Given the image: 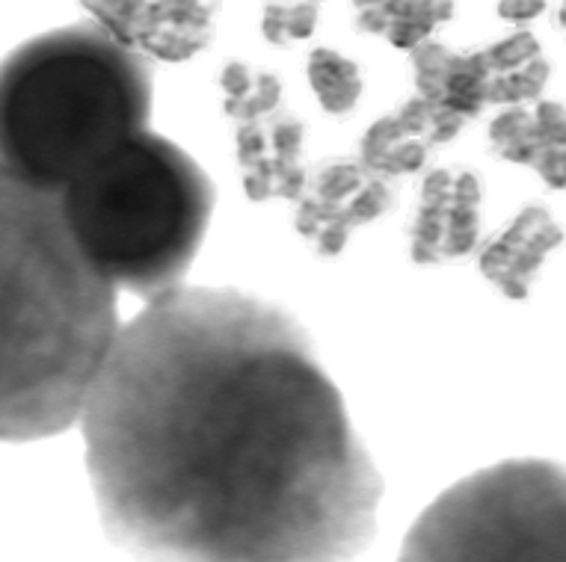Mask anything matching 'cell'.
Listing matches in <instances>:
<instances>
[{"instance_id": "obj_1", "label": "cell", "mask_w": 566, "mask_h": 562, "mask_svg": "<svg viewBox=\"0 0 566 562\" xmlns=\"http://www.w3.org/2000/svg\"><path fill=\"white\" fill-rule=\"evenodd\" d=\"M111 542L167 560H353L382 477L315 343L234 287H176L122 326L81 412Z\"/></svg>"}, {"instance_id": "obj_2", "label": "cell", "mask_w": 566, "mask_h": 562, "mask_svg": "<svg viewBox=\"0 0 566 562\" xmlns=\"http://www.w3.org/2000/svg\"><path fill=\"white\" fill-rule=\"evenodd\" d=\"M116 294L77 246L60 193L0 167V442L81 421L122 329Z\"/></svg>"}, {"instance_id": "obj_3", "label": "cell", "mask_w": 566, "mask_h": 562, "mask_svg": "<svg viewBox=\"0 0 566 562\" xmlns=\"http://www.w3.org/2000/svg\"><path fill=\"white\" fill-rule=\"evenodd\" d=\"M151 119V65L98 21L30 39L0 63V167L63 193Z\"/></svg>"}, {"instance_id": "obj_4", "label": "cell", "mask_w": 566, "mask_h": 562, "mask_svg": "<svg viewBox=\"0 0 566 562\" xmlns=\"http://www.w3.org/2000/svg\"><path fill=\"white\" fill-rule=\"evenodd\" d=\"M60 202L86 261L116 290L151 303L193 267L217 190L185 148L146 128L81 172Z\"/></svg>"}, {"instance_id": "obj_5", "label": "cell", "mask_w": 566, "mask_h": 562, "mask_svg": "<svg viewBox=\"0 0 566 562\" xmlns=\"http://www.w3.org/2000/svg\"><path fill=\"white\" fill-rule=\"evenodd\" d=\"M403 560H566V465L507 459L442 491L403 539Z\"/></svg>"}, {"instance_id": "obj_6", "label": "cell", "mask_w": 566, "mask_h": 562, "mask_svg": "<svg viewBox=\"0 0 566 562\" xmlns=\"http://www.w3.org/2000/svg\"><path fill=\"white\" fill-rule=\"evenodd\" d=\"M391 202L395 190L386 176L365 160H329L303 187L294 225L321 258H335L356 231L386 216Z\"/></svg>"}, {"instance_id": "obj_7", "label": "cell", "mask_w": 566, "mask_h": 562, "mask_svg": "<svg viewBox=\"0 0 566 562\" xmlns=\"http://www.w3.org/2000/svg\"><path fill=\"white\" fill-rule=\"evenodd\" d=\"M483 184L474 169H437L424 178L409 231V255L421 267L463 258L481 240Z\"/></svg>"}, {"instance_id": "obj_8", "label": "cell", "mask_w": 566, "mask_h": 562, "mask_svg": "<svg viewBox=\"0 0 566 562\" xmlns=\"http://www.w3.org/2000/svg\"><path fill=\"white\" fill-rule=\"evenodd\" d=\"M306 128L291 113H270L261 119L241 121L234 134V155L243 172V190L252 202L294 199L306 187L303 169Z\"/></svg>"}, {"instance_id": "obj_9", "label": "cell", "mask_w": 566, "mask_h": 562, "mask_svg": "<svg viewBox=\"0 0 566 562\" xmlns=\"http://www.w3.org/2000/svg\"><path fill=\"white\" fill-rule=\"evenodd\" d=\"M463 125V116L416 95L365 130L363 160L386 178L412 176L424 169L433 146L451 142Z\"/></svg>"}, {"instance_id": "obj_10", "label": "cell", "mask_w": 566, "mask_h": 562, "mask_svg": "<svg viewBox=\"0 0 566 562\" xmlns=\"http://www.w3.org/2000/svg\"><path fill=\"white\" fill-rule=\"evenodd\" d=\"M566 240L564 229L543 204L522 208L507 229L492 237L478 255V267L507 299H528L531 285L546 258Z\"/></svg>"}, {"instance_id": "obj_11", "label": "cell", "mask_w": 566, "mask_h": 562, "mask_svg": "<svg viewBox=\"0 0 566 562\" xmlns=\"http://www.w3.org/2000/svg\"><path fill=\"white\" fill-rule=\"evenodd\" d=\"M211 0H143L128 45L164 63H185L214 42Z\"/></svg>"}, {"instance_id": "obj_12", "label": "cell", "mask_w": 566, "mask_h": 562, "mask_svg": "<svg viewBox=\"0 0 566 562\" xmlns=\"http://www.w3.org/2000/svg\"><path fill=\"white\" fill-rule=\"evenodd\" d=\"M356 28L386 36L389 45L412 51L454 15V0H353Z\"/></svg>"}, {"instance_id": "obj_13", "label": "cell", "mask_w": 566, "mask_h": 562, "mask_svg": "<svg viewBox=\"0 0 566 562\" xmlns=\"http://www.w3.org/2000/svg\"><path fill=\"white\" fill-rule=\"evenodd\" d=\"M220 86L226 93V116L241 121L261 119L279 110L285 98V86L273 72L252 68L247 63H229L220 74Z\"/></svg>"}, {"instance_id": "obj_14", "label": "cell", "mask_w": 566, "mask_h": 562, "mask_svg": "<svg viewBox=\"0 0 566 562\" xmlns=\"http://www.w3.org/2000/svg\"><path fill=\"white\" fill-rule=\"evenodd\" d=\"M308 84L329 116H347L359 104L365 89L359 65L333 47H317L306 63Z\"/></svg>"}, {"instance_id": "obj_15", "label": "cell", "mask_w": 566, "mask_h": 562, "mask_svg": "<svg viewBox=\"0 0 566 562\" xmlns=\"http://www.w3.org/2000/svg\"><path fill=\"white\" fill-rule=\"evenodd\" d=\"M490 63L483 51H469V54H451L448 72L442 77L433 104H442L465 121L474 119L478 113L490 104Z\"/></svg>"}, {"instance_id": "obj_16", "label": "cell", "mask_w": 566, "mask_h": 562, "mask_svg": "<svg viewBox=\"0 0 566 562\" xmlns=\"http://www.w3.org/2000/svg\"><path fill=\"white\" fill-rule=\"evenodd\" d=\"M490 142L492 155H499L502 160L520 163V167H531L537 163V157L543 155V139L537 134V121L534 113L522 110V107H511L502 116H495L490 125Z\"/></svg>"}, {"instance_id": "obj_17", "label": "cell", "mask_w": 566, "mask_h": 562, "mask_svg": "<svg viewBox=\"0 0 566 562\" xmlns=\"http://www.w3.org/2000/svg\"><path fill=\"white\" fill-rule=\"evenodd\" d=\"M317 28V3L315 0H270L264 19H261V33L270 45L285 47L294 42H303L315 33Z\"/></svg>"}, {"instance_id": "obj_18", "label": "cell", "mask_w": 566, "mask_h": 562, "mask_svg": "<svg viewBox=\"0 0 566 562\" xmlns=\"http://www.w3.org/2000/svg\"><path fill=\"white\" fill-rule=\"evenodd\" d=\"M552 65L543 54L534 56L531 63L513 68V72L492 74L490 81V104H522L534 102L543 95L548 84Z\"/></svg>"}, {"instance_id": "obj_19", "label": "cell", "mask_w": 566, "mask_h": 562, "mask_svg": "<svg viewBox=\"0 0 566 562\" xmlns=\"http://www.w3.org/2000/svg\"><path fill=\"white\" fill-rule=\"evenodd\" d=\"M483 54H486V63H490L492 74H504L513 72V68H520V65L531 63L534 56L543 54V47H539L534 33H528V30H516L513 36L502 39V42H495V45L490 47H483Z\"/></svg>"}, {"instance_id": "obj_20", "label": "cell", "mask_w": 566, "mask_h": 562, "mask_svg": "<svg viewBox=\"0 0 566 562\" xmlns=\"http://www.w3.org/2000/svg\"><path fill=\"white\" fill-rule=\"evenodd\" d=\"M84 3L93 10L98 24H104L113 36H119L128 45L130 28H134L143 0H84Z\"/></svg>"}, {"instance_id": "obj_21", "label": "cell", "mask_w": 566, "mask_h": 562, "mask_svg": "<svg viewBox=\"0 0 566 562\" xmlns=\"http://www.w3.org/2000/svg\"><path fill=\"white\" fill-rule=\"evenodd\" d=\"M537 134L543 146H564L566 148V104L560 102H539L534 110Z\"/></svg>"}, {"instance_id": "obj_22", "label": "cell", "mask_w": 566, "mask_h": 562, "mask_svg": "<svg viewBox=\"0 0 566 562\" xmlns=\"http://www.w3.org/2000/svg\"><path fill=\"white\" fill-rule=\"evenodd\" d=\"M534 172H537V176L552 187V190H566V148L564 146L543 148V155H539L537 163H534Z\"/></svg>"}, {"instance_id": "obj_23", "label": "cell", "mask_w": 566, "mask_h": 562, "mask_svg": "<svg viewBox=\"0 0 566 562\" xmlns=\"http://www.w3.org/2000/svg\"><path fill=\"white\" fill-rule=\"evenodd\" d=\"M546 0H502L499 3V19L511 21V24H525L543 15Z\"/></svg>"}, {"instance_id": "obj_24", "label": "cell", "mask_w": 566, "mask_h": 562, "mask_svg": "<svg viewBox=\"0 0 566 562\" xmlns=\"http://www.w3.org/2000/svg\"><path fill=\"white\" fill-rule=\"evenodd\" d=\"M557 21H560V28L566 30V0L560 3V12H557Z\"/></svg>"}]
</instances>
